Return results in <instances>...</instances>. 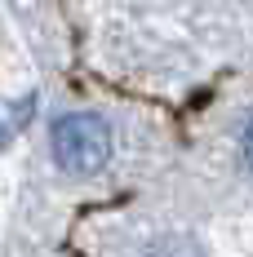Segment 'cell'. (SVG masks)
Returning a JSON list of instances; mask_svg holds the SVG:
<instances>
[{"label": "cell", "mask_w": 253, "mask_h": 257, "mask_svg": "<svg viewBox=\"0 0 253 257\" xmlns=\"http://www.w3.org/2000/svg\"><path fill=\"white\" fill-rule=\"evenodd\" d=\"M244 160L253 164V120H249V128H244Z\"/></svg>", "instance_id": "obj_2"}, {"label": "cell", "mask_w": 253, "mask_h": 257, "mask_svg": "<svg viewBox=\"0 0 253 257\" xmlns=\"http://www.w3.org/2000/svg\"><path fill=\"white\" fill-rule=\"evenodd\" d=\"M53 160L67 173H98L111 160V128L89 111H71L53 124Z\"/></svg>", "instance_id": "obj_1"}]
</instances>
